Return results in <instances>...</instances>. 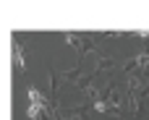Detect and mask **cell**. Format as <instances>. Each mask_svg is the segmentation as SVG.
I'll return each instance as SVG.
<instances>
[]
</instances>
